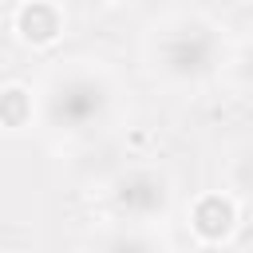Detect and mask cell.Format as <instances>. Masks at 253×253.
<instances>
[{"label": "cell", "mask_w": 253, "mask_h": 253, "mask_svg": "<svg viewBox=\"0 0 253 253\" xmlns=\"http://www.w3.org/2000/svg\"><path fill=\"white\" fill-rule=\"evenodd\" d=\"M154 67L170 83H198L217 67V36L206 20H174L154 40Z\"/></svg>", "instance_id": "cell-1"}, {"label": "cell", "mask_w": 253, "mask_h": 253, "mask_svg": "<svg viewBox=\"0 0 253 253\" xmlns=\"http://www.w3.org/2000/svg\"><path fill=\"white\" fill-rule=\"evenodd\" d=\"M99 253H162V245H158L142 225H130V229L111 233V237L99 245Z\"/></svg>", "instance_id": "cell-6"}, {"label": "cell", "mask_w": 253, "mask_h": 253, "mask_svg": "<svg viewBox=\"0 0 253 253\" xmlns=\"http://www.w3.org/2000/svg\"><path fill=\"white\" fill-rule=\"evenodd\" d=\"M237 225V206L229 194H202L190 210V229L206 241V245H217L233 233Z\"/></svg>", "instance_id": "cell-4"}, {"label": "cell", "mask_w": 253, "mask_h": 253, "mask_svg": "<svg viewBox=\"0 0 253 253\" xmlns=\"http://www.w3.org/2000/svg\"><path fill=\"white\" fill-rule=\"evenodd\" d=\"M233 182H237L245 194H253V150H245V154L233 162Z\"/></svg>", "instance_id": "cell-8"}, {"label": "cell", "mask_w": 253, "mask_h": 253, "mask_svg": "<svg viewBox=\"0 0 253 253\" xmlns=\"http://www.w3.org/2000/svg\"><path fill=\"white\" fill-rule=\"evenodd\" d=\"M16 32L32 47H51L63 36V12L51 0H28L16 12Z\"/></svg>", "instance_id": "cell-5"}, {"label": "cell", "mask_w": 253, "mask_h": 253, "mask_svg": "<svg viewBox=\"0 0 253 253\" xmlns=\"http://www.w3.org/2000/svg\"><path fill=\"white\" fill-rule=\"evenodd\" d=\"M32 95L24 87H4L0 91V126H28L32 123Z\"/></svg>", "instance_id": "cell-7"}, {"label": "cell", "mask_w": 253, "mask_h": 253, "mask_svg": "<svg viewBox=\"0 0 253 253\" xmlns=\"http://www.w3.org/2000/svg\"><path fill=\"white\" fill-rule=\"evenodd\" d=\"M241 83L253 91V47L245 51V59H241Z\"/></svg>", "instance_id": "cell-9"}, {"label": "cell", "mask_w": 253, "mask_h": 253, "mask_svg": "<svg viewBox=\"0 0 253 253\" xmlns=\"http://www.w3.org/2000/svg\"><path fill=\"white\" fill-rule=\"evenodd\" d=\"M103 107H107V87L83 71L55 79V87L47 95V119L55 130H91V123H99Z\"/></svg>", "instance_id": "cell-2"}, {"label": "cell", "mask_w": 253, "mask_h": 253, "mask_svg": "<svg viewBox=\"0 0 253 253\" xmlns=\"http://www.w3.org/2000/svg\"><path fill=\"white\" fill-rule=\"evenodd\" d=\"M166 198H170V190H166V182L154 170H126L111 186V206L123 217H130L134 225H142L154 213H162L166 210Z\"/></svg>", "instance_id": "cell-3"}]
</instances>
